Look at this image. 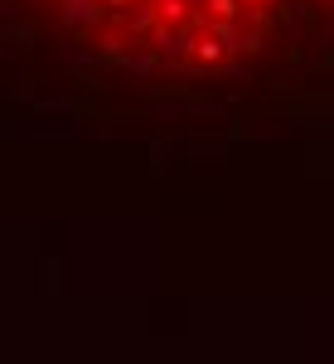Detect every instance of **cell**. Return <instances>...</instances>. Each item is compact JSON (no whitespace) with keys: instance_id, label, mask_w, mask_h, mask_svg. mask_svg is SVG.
<instances>
[{"instance_id":"cell-1","label":"cell","mask_w":334,"mask_h":364,"mask_svg":"<svg viewBox=\"0 0 334 364\" xmlns=\"http://www.w3.org/2000/svg\"><path fill=\"white\" fill-rule=\"evenodd\" d=\"M238 5H243V0H208V15L223 20V25H233V20H238Z\"/></svg>"},{"instance_id":"cell-2","label":"cell","mask_w":334,"mask_h":364,"mask_svg":"<svg viewBox=\"0 0 334 364\" xmlns=\"http://www.w3.org/2000/svg\"><path fill=\"white\" fill-rule=\"evenodd\" d=\"M257 5H267V0H257Z\"/></svg>"}]
</instances>
